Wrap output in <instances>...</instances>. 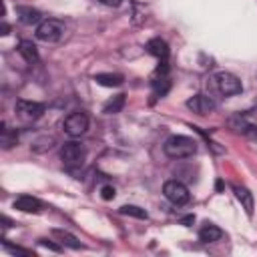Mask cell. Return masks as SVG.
<instances>
[{"mask_svg": "<svg viewBox=\"0 0 257 257\" xmlns=\"http://www.w3.org/2000/svg\"><path fill=\"white\" fill-rule=\"evenodd\" d=\"M193 221H195V217H193V215H187V217H183V219H181V223H183V225H187V227H189Z\"/></svg>", "mask_w": 257, "mask_h": 257, "instance_id": "cb8c5ba5", "label": "cell"}, {"mask_svg": "<svg viewBox=\"0 0 257 257\" xmlns=\"http://www.w3.org/2000/svg\"><path fill=\"white\" fill-rule=\"evenodd\" d=\"M14 209L22 211V213H40L42 209V203L36 199V197H30V195H22L14 201Z\"/></svg>", "mask_w": 257, "mask_h": 257, "instance_id": "9c48e42d", "label": "cell"}, {"mask_svg": "<svg viewBox=\"0 0 257 257\" xmlns=\"http://www.w3.org/2000/svg\"><path fill=\"white\" fill-rule=\"evenodd\" d=\"M84 157H86V149L76 141L64 143L60 149V159L66 167H80L84 163Z\"/></svg>", "mask_w": 257, "mask_h": 257, "instance_id": "277c9868", "label": "cell"}, {"mask_svg": "<svg viewBox=\"0 0 257 257\" xmlns=\"http://www.w3.org/2000/svg\"><path fill=\"white\" fill-rule=\"evenodd\" d=\"M98 2H100V4H104V6H112V8L122 4V0H98Z\"/></svg>", "mask_w": 257, "mask_h": 257, "instance_id": "603a6c76", "label": "cell"}, {"mask_svg": "<svg viewBox=\"0 0 257 257\" xmlns=\"http://www.w3.org/2000/svg\"><path fill=\"white\" fill-rule=\"evenodd\" d=\"M122 106H124V94H116V96H112L108 102H104L102 112H106V114H114V112H120Z\"/></svg>", "mask_w": 257, "mask_h": 257, "instance_id": "e0dca14e", "label": "cell"}, {"mask_svg": "<svg viewBox=\"0 0 257 257\" xmlns=\"http://www.w3.org/2000/svg\"><path fill=\"white\" fill-rule=\"evenodd\" d=\"M88 128V116L84 112H72L64 118V131L70 137H80Z\"/></svg>", "mask_w": 257, "mask_h": 257, "instance_id": "52a82bcc", "label": "cell"}, {"mask_svg": "<svg viewBox=\"0 0 257 257\" xmlns=\"http://www.w3.org/2000/svg\"><path fill=\"white\" fill-rule=\"evenodd\" d=\"M233 191H235V197L239 199L241 207L245 209V213L251 217L253 215V195H251V191L245 189V187H235Z\"/></svg>", "mask_w": 257, "mask_h": 257, "instance_id": "5bb4252c", "label": "cell"}, {"mask_svg": "<svg viewBox=\"0 0 257 257\" xmlns=\"http://www.w3.org/2000/svg\"><path fill=\"white\" fill-rule=\"evenodd\" d=\"M243 133H245L253 143H257V124H247Z\"/></svg>", "mask_w": 257, "mask_h": 257, "instance_id": "ffe728a7", "label": "cell"}, {"mask_svg": "<svg viewBox=\"0 0 257 257\" xmlns=\"http://www.w3.org/2000/svg\"><path fill=\"white\" fill-rule=\"evenodd\" d=\"M94 80H96V84H100V86H120V84H122V76H120V74H110V72L94 74Z\"/></svg>", "mask_w": 257, "mask_h": 257, "instance_id": "2e32d148", "label": "cell"}, {"mask_svg": "<svg viewBox=\"0 0 257 257\" xmlns=\"http://www.w3.org/2000/svg\"><path fill=\"white\" fill-rule=\"evenodd\" d=\"M64 32V24L56 18H46L36 26V38L42 42H56Z\"/></svg>", "mask_w": 257, "mask_h": 257, "instance_id": "7a4b0ae2", "label": "cell"}, {"mask_svg": "<svg viewBox=\"0 0 257 257\" xmlns=\"http://www.w3.org/2000/svg\"><path fill=\"white\" fill-rule=\"evenodd\" d=\"M100 195H102V199H104V201H110V199H114V189L106 185V187H102V189H100Z\"/></svg>", "mask_w": 257, "mask_h": 257, "instance_id": "44dd1931", "label": "cell"}, {"mask_svg": "<svg viewBox=\"0 0 257 257\" xmlns=\"http://www.w3.org/2000/svg\"><path fill=\"white\" fill-rule=\"evenodd\" d=\"M163 195L173 203V205H185V203H189V199H191V193H189V189L181 183V181H167L165 185H163Z\"/></svg>", "mask_w": 257, "mask_h": 257, "instance_id": "5b68a950", "label": "cell"}, {"mask_svg": "<svg viewBox=\"0 0 257 257\" xmlns=\"http://www.w3.org/2000/svg\"><path fill=\"white\" fill-rule=\"evenodd\" d=\"M187 106H189L193 112L201 114V116L211 114V112L215 110V102H213V98L207 96V94H195V96H191V98L187 100Z\"/></svg>", "mask_w": 257, "mask_h": 257, "instance_id": "ba28073f", "label": "cell"}, {"mask_svg": "<svg viewBox=\"0 0 257 257\" xmlns=\"http://www.w3.org/2000/svg\"><path fill=\"white\" fill-rule=\"evenodd\" d=\"M118 213H120V215H131V217H137V219H147V217H149L147 211L141 209V207H137V205H122V207L118 209Z\"/></svg>", "mask_w": 257, "mask_h": 257, "instance_id": "ac0fdd59", "label": "cell"}, {"mask_svg": "<svg viewBox=\"0 0 257 257\" xmlns=\"http://www.w3.org/2000/svg\"><path fill=\"white\" fill-rule=\"evenodd\" d=\"M14 108H16V114L22 120H36L44 112V104L32 102V100H16V106Z\"/></svg>", "mask_w": 257, "mask_h": 257, "instance_id": "8992f818", "label": "cell"}, {"mask_svg": "<svg viewBox=\"0 0 257 257\" xmlns=\"http://www.w3.org/2000/svg\"><path fill=\"white\" fill-rule=\"evenodd\" d=\"M52 237L58 239L62 245H66V247H70V249H80V247H82L80 241H78L72 233H68V231H64V229H52Z\"/></svg>", "mask_w": 257, "mask_h": 257, "instance_id": "9a60e30c", "label": "cell"}, {"mask_svg": "<svg viewBox=\"0 0 257 257\" xmlns=\"http://www.w3.org/2000/svg\"><path fill=\"white\" fill-rule=\"evenodd\" d=\"M16 14L20 18L22 24H36V22H42V14L32 8V6H18L16 8Z\"/></svg>", "mask_w": 257, "mask_h": 257, "instance_id": "30bf717a", "label": "cell"}, {"mask_svg": "<svg viewBox=\"0 0 257 257\" xmlns=\"http://www.w3.org/2000/svg\"><path fill=\"white\" fill-rule=\"evenodd\" d=\"M147 52L153 54V56H157L159 60H167V56H169V46H167V42L161 40V38H151V40L147 42Z\"/></svg>", "mask_w": 257, "mask_h": 257, "instance_id": "8fae6325", "label": "cell"}, {"mask_svg": "<svg viewBox=\"0 0 257 257\" xmlns=\"http://www.w3.org/2000/svg\"><path fill=\"white\" fill-rule=\"evenodd\" d=\"M40 245H42V247H46V249H50V251H56V253L60 251V245H54V243H52V241H48V239H40Z\"/></svg>", "mask_w": 257, "mask_h": 257, "instance_id": "7402d4cb", "label": "cell"}, {"mask_svg": "<svg viewBox=\"0 0 257 257\" xmlns=\"http://www.w3.org/2000/svg\"><path fill=\"white\" fill-rule=\"evenodd\" d=\"M213 84H215V88L223 94V96H231V94H239L241 90H243V86H241V80L235 76V74H231V72H217L215 76H213Z\"/></svg>", "mask_w": 257, "mask_h": 257, "instance_id": "3957f363", "label": "cell"}, {"mask_svg": "<svg viewBox=\"0 0 257 257\" xmlns=\"http://www.w3.org/2000/svg\"><path fill=\"white\" fill-rule=\"evenodd\" d=\"M0 143H2V147L4 149H10L14 143H16V133H10V128H2V139H0Z\"/></svg>", "mask_w": 257, "mask_h": 257, "instance_id": "d6986e66", "label": "cell"}, {"mask_svg": "<svg viewBox=\"0 0 257 257\" xmlns=\"http://www.w3.org/2000/svg\"><path fill=\"white\" fill-rule=\"evenodd\" d=\"M18 52L26 62H36L38 60V50L32 40H20L18 42Z\"/></svg>", "mask_w": 257, "mask_h": 257, "instance_id": "4fadbf2b", "label": "cell"}, {"mask_svg": "<svg viewBox=\"0 0 257 257\" xmlns=\"http://www.w3.org/2000/svg\"><path fill=\"white\" fill-rule=\"evenodd\" d=\"M223 237V231L217 227V225H211V223H205L201 229H199V241L203 243H215Z\"/></svg>", "mask_w": 257, "mask_h": 257, "instance_id": "7c38bea8", "label": "cell"}, {"mask_svg": "<svg viewBox=\"0 0 257 257\" xmlns=\"http://www.w3.org/2000/svg\"><path fill=\"white\" fill-rule=\"evenodd\" d=\"M163 151L167 157L171 159H187V157H193L195 151H197V143L191 139V137H185V135H173L165 141L163 145Z\"/></svg>", "mask_w": 257, "mask_h": 257, "instance_id": "6da1fadb", "label": "cell"}]
</instances>
